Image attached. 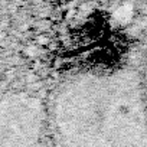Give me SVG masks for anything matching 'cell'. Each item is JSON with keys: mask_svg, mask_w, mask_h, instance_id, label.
<instances>
[{"mask_svg": "<svg viewBox=\"0 0 147 147\" xmlns=\"http://www.w3.org/2000/svg\"><path fill=\"white\" fill-rule=\"evenodd\" d=\"M56 146H147L141 66H90L63 77L48 98Z\"/></svg>", "mask_w": 147, "mask_h": 147, "instance_id": "1", "label": "cell"}, {"mask_svg": "<svg viewBox=\"0 0 147 147\" xmlns=\"http://www.w3.org/2000/svg\"><path fill=\"white\" fill-rule=\"evenodd\" d=\"M49 137L48 100L36 94L10 90L0 102V146H36Z\"/></svg>", "mask_w": 147, "mask_h": 147, "instance_id": "2", "label": "cell"}, {"mask_svg": "<svg viewBox=\"0 0 147 147\" xmlns=\"http://www.w3.org/2000/svg\"><path fill=\"white\" fill-rule=\"evenodd\" d=\"M141 77H143V88H144V95H146V102H147V52L141 63Z\"/></svg>", "mask_w": 147, "mask_h": 147, "instance_id": "3", "label": "cell"}]
</instances>
